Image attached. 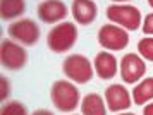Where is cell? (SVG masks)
I'll list each match as a JSON object with an SVG mask.
<instances>
[{"mask_svg": "<svg viewBox=\"0 0 153 115\" xmlns=\"http://www.w3.org/2000/svg\"><path fill=\"white\" fill-rule=\"evenodd\" d=\"M50 98L59 112L69 114L79 105V89L69 81H55L50 89Z\"/></svg>", "mask_w": 153, "mask_h": 115, "instance_id": "cell-1", "label": "cell"}, {"mask_svg": "<svg viewBox=\"0 0 153 115\" xmlns=\"http://www.w3.org/2000/svg\"><path fill=\"white\" fill-rule=\"evenodd\" d=\"M77 40V27L72 22H60L59 26L50 29L47 36V45L52 52L64 53L74 47Z\"/></svg>", "mask_w": 153, "mask_h": 115, "instance_id": "cell-2", "label": "cell"}, {"mask_svg": "<svg viewBox=\"0 0 153 115\" xmlns=\"http://www.w3.org/2000/svg\"><path fill=\"white\" fill-rule=\"evenodd\" d=\"M62 72L71 81L77 82V84H86L93 77V67H91L90 60L79 53L65 57V60L62 64Z\"/></svg>", "mask_w": 153, "mask_h": 115, "instance_id": "cell-3", "label": "cell"}, {"mask_svg": "<svg viewBox=\"0 0 153 115\" xmlns=\"http://www.w3.org/2000/svg\"><path fill=\"white\" fill-rule=\"evenodd\" d=\"M107 19L129 31H136L141 26V12L132 5H110L107 9Z\"/></svg>", "mask_w": 153, "mask_h": 115, "instance_id": "cell-4", "label": "cell"}, {"mask_svg": "<svg viewBox=\"0 0 153 115\" xmlns=\"http://www.w3.org/2000/svg\"><path fill=\"white\" fill-rule=\"evenodd\" d=\"M7 33L12 40H16L21 45H28V47L36 45L40 40V27L31 19H19L12 22L7 27Z\"/></svg>", "mask_w": 153, "mask_h": 115, "instance_id": "cell-5", "label": "cell"}, {"mask_svg": "<svg viewBox=\"0 0 153 115\" xmlns=\"http://www.w3.org/2000/svg\"><path fill=\"white\" fill-rule=\"evenodd\" d=\"M28 53L26 50L10 40H4L0 45V62L7 70H19L26 65Z\"/></svg>", "mask_w": 153, "mask_h": 115, "instance_id": "cell-6", "label": "cell"}, {"mask_svg": "<svg viewBox=\"0 0 153 115\" xmlns=\"http://www.w3.org/2000/svg\"><path fill=\"white\" fill-rule=\"evenodd\" d=\"M98 43L102 45L107 50H114V52H119V50H124L129 43V34L126 29L119 26H114V24H103L98 31Z\"/></svg>", "mask_w": 153, "mask_h": 115, "instance_id": "cell-7", "label": "cell"}, {"mask_svg": "<svg viewBox=\"0 0 153 115\" xmlns=\"http://www.w3.org/2000/svg\"><path fill=\"white\" fill-rule=\"evenodd\" d=\"M146 72V65L143 59L138 57L136 53H127L120 60V77L127 84L138 82Z\"/></svg>", "mask_w": 153, "mask_h": 115, "instance_id": "cell-8", "label": "cell"}, {"mask_svg": "<svg viewBox=\"0 0 153 115\" xmlns=\"http://www.w3.org/2000/svg\"><path fill=\"white\" fill-rule=\"evenodd\" d=\"M105 100L110 112H122L131 107V95L120 84H112L105 89Z\"/></svg>", "mask_w": 153, "mask_h": 115, "instance_id": "cell-9", "label": "cell"}, {"mask_svg": "<svg viewBox=\"0 0 153 115\" xmlns=\"http://www.w3.org/2000/svg\"><path fill=\"white\" fill-rule=\"evenodd\" d=\"M67 16V5L62 0H45L38 5V17L47 24L62 21Z\"/></svg>", "mask_w": 153, "mask_h": 115, "instance_id": "cell-10", "label": "cell"}, {"mask_svg": "<svg viewBox=\"0 0 153 115\" xmlns=\"http://www.w3.org/2000/svg\"><path fill=\"white\" fill-rule=\"evenodd\" d=\"M98 9L93 0H74L72 2V16L77 24L88 26L97 19Z\"/></svg>", "mask_w": 153, "mask_h": 115, "instance_id": "cell-11", "label": "cell"}, {"mask_svg": "<svg viewBox=\"0 0 153 115\" xmlns=\"http://www.w3.org/2000/svg\"><path fill=\"white\" fill-rule=\"evenodd\" d=\"M95 72L100 79H112L117 74V59L108 52H100L95 57Z\"/></svg>", "mask_w": 153, "mask_h": 115, "instance_id": "cell-12", "label": "cell"}, {"mask_svg": "<svg viewBox=\"0 0 153 115\" xmlns=\"http://www.w3.org/2000/svg\"><path fill=\"white\" fill-rule=\"evenodd\" d=\"M81 114L83 115H107V108L105 103L102 100V96L97 93H90L83 98L81 103Z\"/></svg>", "mask_w": 153, "mask_h": 115, "instance_id": "cell-13", "label": "cell"}, {"mask_svg": "<svg viewBox=\"0 0 153 115\" xmlns=\"http://www.w3.org/2000/svg\"><path fill=\"white\" fill-rule=\"evenodd\" d=\"M26 10L24 0H0V17L5 21H10L14 17L22 16Z\"/></svg>", "mask_w": 153, "mask_h": 115, "instance_id": "cell-14", "label": "cell"}, {"mask_svg": "<svg viewBox=\"0 0 153 115\" xmlns=\"http://www.w3.org/2000/svg\"><path fill=\"white\" fill-rule=\"evenodd\" d=\"M153 98V77H146L132 89V100L136 105H143Z\"/></svg>", "mask_w": 153, "mask_h": 115, "instance_id": "cell-15", "label": "cell"}, {"mask_svg": "<svg viewBox=\"0 0 153 115\" xmlns=\"http://www.w3.org/2000/svg\"><path fill=\"white\" fill-rule=\"evenodd\" d=\"M0 115H28V108L17 100H10L2 105Z\"/></svg>", "mask_w": 153, "mask_h": 115, "instance_id": "cell-16", "label": "cell"}, {"mask_svg": "<svg viewBox=\"0 0 153 115\" xmlns=\"http://www.w3.org/2000/svg\"><path fill=\"white\" fill-rule=\"evenodd\" d=\"M138 50L143 59L153 62V38H143V40H139Z\"/></svg>", "mask_w": 153, "mask_h": 115, "instance_id": "cell-17", "label": "cell"}, {"mask_svg": "<svg viewBox=\"0 0 153 115\" xmlns=\"http://www.w3.org/2000/svg\"><path fill=\"white\" fill-rule=\"evenodd\" d=\"M9 91H10V88H9V79L2 76V77H0V98L5 100L9 96Z\"/></svg>", "mask_w": 153, "mask_h": 115, "instance_id": "cell-18", "label": "cell"}, {"mask_svg": "<svg viewBox=\"0 0 153 115\" xmlns=\"http://www.w3.org/2000/svg\"><path fill=\"white\" fill-rule=\"evenodd\" d=\"M143 33L145 34H153V12L148 14L143 22Z\"/></svg>", "mask_w": 153, "mask_h": 115, "instance_id": "cell-19", "label": "cell"}, {"mask_svg": "<svg viewBox=\"0 0 153 115\" xmlns=\"http://www.w3.org/2000/svg\"><path fill=\"white\" fill-rule=\"evenodd\" d=\"M31 115H53L50 110H45V108H40V110H35Z\"/></svg>", "mask_w": 153, "mask_h": 115, "instance_id": "cell-20", "label": "cell"}, {"mask_svg": "<svg viewBox=\"0 0 153 115\" xmlns=\"http://www.w3.org/2000/svg\"><path fill=\"white\" fill-rule=\"evenodd\" d=\"M143 115H153V103L146 105L145 110H143Z\"/></svg>", "mask_w": 153, "mask_h": 115, "instance_id": "cell-21", "label": "cell"}, {"mask_svg": "<svg viewBox=\"0 0 153 115\" xmlns=\"http://www.w3.org/2000/svg\"><path fill=\"white\" fill-rule=\"evenodd\" d=\"M148 5H150V7H153V0H148Z\"/></svg>", "mask_w": 153, "mask_h": 115, "instance_id": "cell-22", "label": "cell"}, {"mask_svg": "<svg viewBox=\"0 0 153 115\" xmlns=\"http://www.w3.org/2000/svg\"><path fill=\"white\" fill-rule=\"evenodd\" d=\"M112 2H129V0H112Z\"/></svg>", "mask_w": 153, "mask_h": 115, "instance_id": "cell-23", "label": "cell"}, {"mask_svg": "<svg viewBox=\"0 0 153 115\" xmlns=\"http://www.w3.org/2000/svg\"><path fill=\"white\" fill-rule=\"evenodd\" d=\"M119 115H136V114H119Z\"/></svg>", "mask_w": 153, "mask_h": 115, "instance_id": "cell-24", "label": "cell"}]
</instances>
